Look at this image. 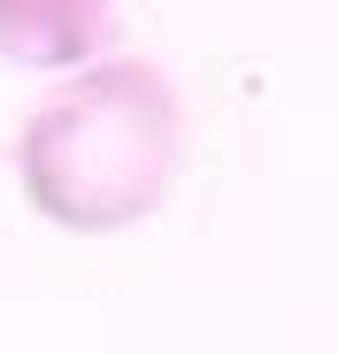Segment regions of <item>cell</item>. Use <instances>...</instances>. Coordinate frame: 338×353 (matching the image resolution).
Returning <instances> with one entry per match:
<instances>
[{
  "mask_svg": "<svg viewBox=\"0 0 338 353\" xmlns=\"http://www.w3.org/2000/svg\"><path fill=\"white\" fill-rule=\"evenodd\" d=\"M185 100L146 54L85 62L16 131L23 208L70 239H116L146 223L185 176Z\"/></svg>",
  "mask_w": 338,
  "mask_h": 353,
  "instance_id": "cell-1",
  "label": "cell"
},
{
  "mask_svg": "<svg viewBox=\"0 0 338 353\" xmlns=\"http://www.w3.org/2000/svg\"><path fill=\"white\" fill-rule=\"evenodd\" d=\"M100 23L108 0H0V54L31 70H62L100 46Z\"/></svg>",
  "mask_w": 338,
  "mask_h": 353,
  "instance_id": "cell-2",
  "label": "cell"
}]
</instances>
